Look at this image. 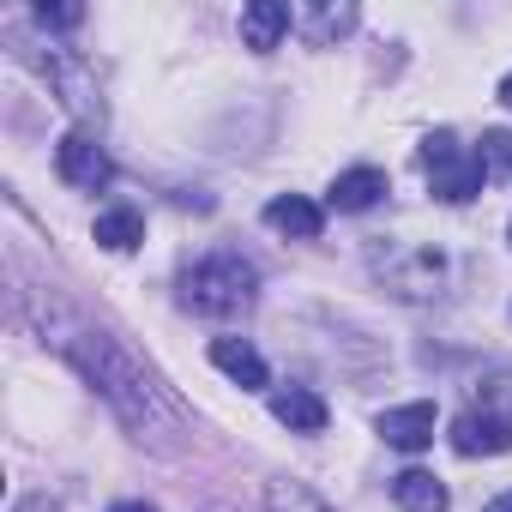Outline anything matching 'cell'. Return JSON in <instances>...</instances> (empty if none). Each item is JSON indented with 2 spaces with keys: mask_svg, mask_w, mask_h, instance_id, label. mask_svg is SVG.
<instances>
[{
  "mask_svg": "<svg viewBox=\"0 0 512 512\" xmlns=\"http://www.w3.org/2000/svg\"><path fill=\"white\" fill-rule=\"evenodd\" d=\"M422 169H428V181H434V193H440L446 205L476 199V193H482V181H488L482 151L458 145V133H428V145H422Z\"/></svg>",
  "mask_w": 512,
  "mask_h": 512,
  "instance_id": "cell-3",
  "label": "cell"
},
{
  "mask_svg": "<svg viewBox=\"0 0 512 512\" xmlns=\"http://www.w3.org/2000/svg\"><path fill=\"white\" fill-rule=\"evenodd\" d=\"M37 19H43V25H61V31H73V25L85 19V7H73V0H61V7H49V0H43V7H37Z\"/></svg>",
  "mask_w": 512,
  "mask_h": 512,
  "instance_id": "cell-15",
  "label": "cell"
},
{
  "mask_svg": "<svg viewBox=\"0 0 512 512\" xmlns=\"http://www.w3.org/2000/svg\"><path fill=\"white\" fill-rule=\"evenodd\" d=\"M272 416H278L290 434H320V428H326V398L308 392V386H290V392L272 398Z\"/></svg>",
  "mask_w": 512,
  "mask_h": 512,
  "instance_id": "cell-10",
  "label": "cell"
},
{
  "mask_svg": "<svg viewBox=\"0 0 512 512\" xmlns=\"http://www.w3.org/2000/svg\"><path fill=\"white\" fill-rule=\"evenodd\" d=\"M452 452L458 458H500V452H512V416H500V410H464L452 422Z\"/></svg>",
  "mask_w": 512,
  "mask_h": 512,
  "instance_id": "cell-4",
  "label": "cell"
},
{
  "mask_svg": "<svg viewBox=\"0 0 512 512\" xmlns=\"http://www.w3.org/2000/svg\"><path fill=\"white\" fill-rule=\"evenodd\" d=\"M266 223L278 229V235H296V241H314L320 235V205L314 199H302V193H278L272 205H266Z\"/></svg>",
  "mask_w": 512,
  "mask_h": 512,
  "instance_id": "cell-9",
  "label": "cell"
},
{
  "mask_svg": "<svg viewBox=\"0 0 512 512\" xmlns=\"http://www.w3.org/2000/svg\"><path fill=\"white\" fill-rule=\"evenodd\" d=\"M290 31V7L284 0H253V7H241V43L253 55H272Z\"/></svg>",
  "mask_w": 512,
  "mask_h": 512,
  "instance_id": "cell-6",
  "label": "cell"
},
{
  "mask_svg": "<svg viewBox=\"0 0 512 512\" xmlns=\"http://www.w3.org/2000/svg\"><path fill=\"white\" fill-rule=\"evenodd\" d=\"M392 494H398V506H404V512H446V506H452L446 482H440V476H428V470H404V476L392 482Z\"/></svg>",
  "mask_w": 512,
  "mask_h": 512,
  "instance_id": "cell-11",
  "label": "cell"
},
{
  "mask_svg": "<svg viewBox=\"0 0 512 512\" xmlns=\"http://www.w3.org/2000/svg\"><path fill=\"white\" fill-rule=\"evenodd\" d=\"M482 512H512V494H500V500H488Z\"/></svg>",
  "mask_w": 512,
  "mask_h": 512,
  "instance_id": "cell-18",
  "label": "cell"
},
{
  "mask_svg": "<svg viewBox=\"0 0 512 512\" xmlns=\"http://www.w3.org/2000/svg\"><path fill=\"white\" fill-rule=\"evenodd\" d=\"M253 290H260V272H253L241 253H205L199 266L181 272V308L205 314V320H235L253 308Z\"/></svg>",
  "mask_w": 512,
  "mask_h": 512,
  "instance_id": "cell-2",
  "label": "cell"
},
{
  "mask_svg": "<svg viewBox=\"0 0 512 512\" xmlns=\"http://www.w3.org/2000/svg\"><path fill=\"white\" fill-rule=\"evenodd\" d=\"M97 241H103L109 253L139 247V241H145V217H139L133 205H109V211H97Z\"/></svg>",
  "mask_w": 512,
  "mask_h": 512,
  "instance_id": "cell-13",
  "label": "cell"
},
{
  "mask_svg": "<svg viewBox=\"0 0 512 512\" xmlns=\"http://www.w3.org/2000/svg\"><path fill=\"white\" fill-rule=\"evenodd\" d=\"M211 362H217L241 392H260V386H266V362H260V350H253L247 338H217V344H211Z\"/></svg>",
  "mask_w": 512,
  "mask_h": 512,
  "instance_id": "cell-8",
  "label": "cell"
},
{
  "mask_svg": "<svg viewBox=\"0 0 512 512\" xmlns=\"http://www.w3.org/2000/svg\"><path fill=\"white\" fill-rule=\"evenodd\" d=\"M266 512H332L314 488H302V482H272L266 488Z\"/></svg>",
  "mask_w": 512,
  "mask_h": 512,
  "instance_id": "cell-14",
  "label": "cell"
},
{
  "mask_svg": "<svg viewBox=\"0 0 512 512\" xmlns=\"http://www.w3.org/2000/svg\"><path fill=\"white\" fill-rule=\"evenodd\" d=\"M55 344L79 362V374L127 416V428H139V434H163V428H175L181 422V410H175V398L115 344V338H103V332H85V326H61L55 332Z\"/></svg>",
  "mask_w": 512,
  "mask_h": 512,
  "instance_id": "cell-1",
  "label": "cell"
},
{
  "mask_svg": "<svg viewBox=\"0 0 512 512\" xmlns=\"http://www.w3.org/2000/svg\"><path fill=\"white\" fill-rule=\"evenodd\" d=\"M13 512H61V506H55V500H49V494H31V500H19V506H13Z\"/></svg>",
  "mask_w": 512,
  "mask_h": 512,
  "instance_id": "cell-16",
  "label": "cell"
},
{
  "mask_svg": "<svg viewBox=\"0 0 512 512\" xmlns=\"http://www.w3.org/2000/svg\"><path fill=\"white\" fill-rule=\"evenodd\" d=\"M55 169H61V181L67 187H85V193H97L115 169H109V151L91 139V133H67L61 145H55Z\"/></svg>",
  "mask_w": 512,
  "mask_h": 512,
  "instance_id": "cell-5",
  "label": "cell"
},
{
  "mask_svg": "<svg viewBox=\"0 0 512 512\" xmlns=\"http://www.w3.org/2000/svg\"><path fill=\"white\" fill-rule=\"evenodd\" d=\"M380 193H386V175H380V169H344V175L332 181V205H338V211H368Z\"/></svg>",
  "mask_w": 512,
  "mask_h": 512,
  "instance_id": "cell-12",
  "label": "cell"
},
{
  "mask_svg": "<svg viewBox=\"0 0 512 512\" xmlns=\"http://www.w3.org/2000/svg\"><path fill=\"white\" fill-rule=\"evenodd\" d=\"M380 440L398 452H422L434 440V404H398L380 416Z\"/></svg>",
  "mask_w": 512,
  "mask_h": 512,
  "instance_id": "cell-7",
  "label": "cell"
},
{
  "mask_svg": "<svg viewBox=\"0 0 512 512\" xmlns=\"http://www.w3.org/2000/svg\"><path fill=\"white\" fill-rule=\"evenodd\" d=\"M500 103H506V109H512V73H506V85H500Z\"/></svg>",
  "mask_w": 512,
  "mask_h": 512,
  "instance_id": "cell-19",
  "label": "cell"
},
{
  "mask_svg": "<svg viewBox=\"0 0 512 512\" xmlns=\"http://www.w3.org/2000/svg\"><path fill=\"white\" fill-rule=\"evenodd\" d=\"M109 512H157V506H145V500H127V506H109Z\"/></svg>",
  "mask_w": 512,
  "mask_h": 512,
  "instance_id": "cell-17",
  "label": "cell"
}]
</instances>
